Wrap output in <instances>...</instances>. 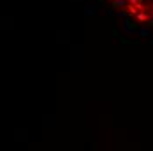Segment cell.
<instances>
[{"label":"cell","instance_id":"cell-1","mask_svg":"<svg viewBox=\"0 0 153 151\" xmlns=\"http://www.w3.org/2000/svg\"><path fill=\"white\" fill-rule=\"evenodd\" d=\"M107 4L128 23L153 30V0H107Z\"/></svg>","mask_w":153,"mask_h":151}]
</instances>
